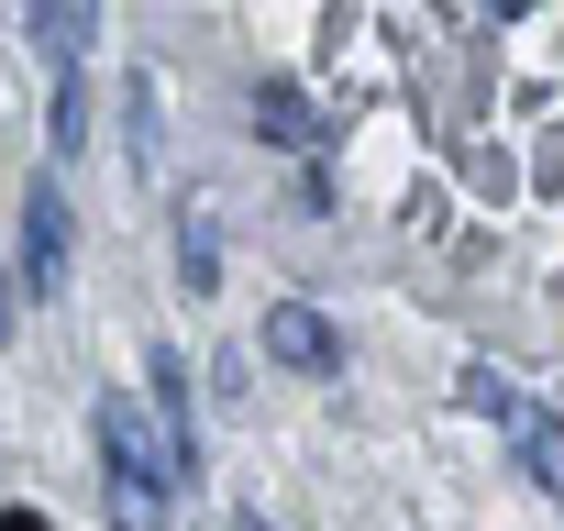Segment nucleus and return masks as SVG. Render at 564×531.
I'll use <instances>...</instances> for the list:
<instances>
[{"instance_id": "nucleus-1", "label": "nucleus", "mask_w": 564, "mask_h": 531, "mask_svg": "<svg viewBox=\"0 0 564 531\" xmlns=\"http://www.w3.org/2000/svg\"><path fill=\"white\" fill-rule=\"evenodd\" d=\"M89 432H100V465H111V531H166V487H177V476H166L144 410H133V399H100Z\"/></svg>"}, {"instance_id": "nucleus-2", "label": "nucleus", "mask_w": 564, "mask_h": 531, "mask_svg": "<svg viewBox=\"0 0 564 531\" xmlns=\"http://www.w3.org/2000/svg\"><path fill=\"white\" fill-rule=\"evenodd\" d=\"M12 289H34V300L67 289V188L56 177H34V199H23V266H12Z\"/></svg>"}, {"instance_id": "nucleus-3", "label": "nucleus", "mask_w": 564, "mask_h": 531, "mask_svg": "<svg viewBox=\"0 0 564 531\" xmlns=\"http://www.w3.org/2000/svg\"><path fill=\"white\" fill-rule=\"evenodd\" d=\"M265 355L300 366V377H333V366H344V333H333L311 300H276V311H265Z\"/></svg>"}, {"instance_id": "nucleus-4", "label": "nucleus", "mask_w": 564, "mask_h": 531, "mask_svg": "<svg viewBox=\"0 0 564 531\" xmlns=\"http://www.w3.org/2000/svg\"><path fill=\"white\" fill-rule=\"evenodd\" d=\"M509 443H520V476L564 498V410H509Z\"/></svg>"}, {"instance_id": "nucleus-5", "label": "nucleus", "mask_w": 564, "mask_h": 531, "mask_svg": "<svg viewBox=\"0 0 564 531\" xmlns=\"http://www.w3.org/2000/svg\"><path fill=\"white\" fill-rule=\"evenodd\" d=\"M155 432H166V476H199V432H188V377H177V355H155Z\"/></svg>"}, {"instance_id": "nucleus-6", "label": "nucleus", "mask_w": 564, "mask_h": 531, "mask_svg": "<svg viewBox=\"0 0 564 531\" xmlns=\"http://www.w3.org/2000/svg\"><path fill=\"white\" fill-rule=\"evenodd\" d=\"M177 243H188V254H177V278H188V289L210 300V289H221V210H210V199H188V221H177Z\"/></svg>"}, {"instance_id": "nucleus-7", "label": "nucleus", "mask_w": 564, "mask_h": 531, "mask_svg": "<svg viewBox=\"0 0 564 531\" xmlns=\"http://www.w3.org/2000/svg\"><path fill=\"white\" fill-rule=\"evenodd\" d=\"M23 34H34L56 67H78V56H89V34H100V12H89V0H67V12H23Z\"/></svg>"}, {"instance_id": "nucleus-8", "label": "nucleus", "mask_w": 564, "mask_h": 531, "mask_svg": "<svg viewBox=\"0 0 564 531\" xmlns=\"http://www.w3.org/2000/svg\"><path fill=\"white\" fill-rule=\"evenodd\" d=\"M254 133H265V144H322V111H311L300 89H254Z\"/></svg>"}, {"instance_id": "nucleus-9", "label": "nucleus", "mask_w": 564, "mask_h": 531, "mask_svg": "<svg viewBox=\"0 0 564 531\" xmlns=\"http://www.w3.org/2000/svg\"><path fill=\"white\" fill-rule=\"evenodd\" d=\"M133 155L155 166V78H133Z\"/></svg>"}, {"instance_id": "nucleus-10", "label": "nucleus", "mask_w": 564, "mask_h": 531, "mask_svg": "<svg viewBox=\"0 0 564 531\" xmlns=\"http://www.w3.org/2000/svg\"><path fill=\"white\" fill-rule=\"evenodd\" d=\"M0 531H45V509H0Z\"/></svg>"}, {"instance_id": "nucleus-11", "label": "nucleus", "mask_w": 564, "mask_h": 531, "mask_svg": "<svg viewBox=\"0 0 564 531\" xmlns=\"http://www.w3.org/2000/svg\"><path fill=\"white\" fill-rule=\"evenodd\" d=\"M243 531H276V520H243Z\"/></svg>"}]
</instances>
